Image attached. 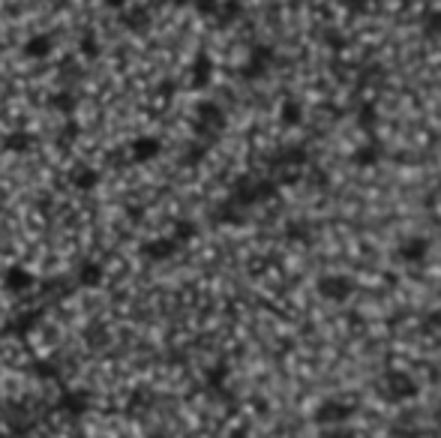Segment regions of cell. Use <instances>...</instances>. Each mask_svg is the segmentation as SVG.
<instances>
[{
  "instance_id": "6da1fadb",
  "label": "cell",
  "mask_w": 441,
  "mask_h": 438,
  "mask_svg": "<svg viewBox=\"0 0 441 438\" xmlns=\"http://www.w3.org/2000/svg\"><path fill=\"white\" fill-rule=\"evenodd\" d=\"M318 288H321V295L330 297V300H345L348 291H351V282L345 280V276H328V280L318 282Z\"/></svg>"
},
{
  "instance_id": "7a4b0ae2",
  "label": "cell",
  "mask_w": 441,
  "mask_h": 438,
  "mask_svg": "<svg viewBox=\"0 0 441 438\" xmlns=\"http://www.w3.org/2000/svg\"><path fill=\"white\" fill-rule=\"evenodd\" d=\"M348 414H351V408H345L340 402H325V405H321L318 420H345Z\"/></svg>"
},
{
  "instance_id": "3957f363",
  "label": "cell",
  "mask_w": 441,
  "mask_h": 438,
  "mask_svg": "<svg viewBox=\"0 0 441 438\" xmlns=\"http://www.w3.org/2000/svg\"><path fill=\"white\" fill-rule=\"evenodd\" d=\"M390 384H393V393L396 397H415V384L408 382V375H390Z\"/></svg>"
},
{
  "instance_id": "277c9868",
  "label": "cell",
  "mask_w": 441,
  "mask_h": 438,
  "mask_svg": "<svg viewBox=\"0 0 441 438\" xmlns=\"http://www.w3.org/2000/svg\"><path fill=\"white\" fill-rule=\"evenodd\" d=\"M400 255H402V258H411V261H415V258H423V255H426V240H420V238L408 240L402 250H400Z\"/></svg>"
}]
</instances>
